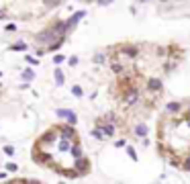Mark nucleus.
Wrapping results in <instances>:
<instances>
[{
	"label": "nucleus",
	"mask_w": 190,
	"mask_h": 184,
	"mask_svg": "<svg viewBox=\"0 0 190 184\" xmlns=\"http://www.w3.org/2000/svg\"><path fill=\"white\" fill-rule=\"evenodd\" d=\"M66 4V0H0V23L43 21Z\"/></svg>",
	"instance_id": "nucleus-4"
},
{
	"label": "nucleus",
	"mask_w": 190,
	"mask_h": 184,
	"mask_svg": "<svg viewBox=\"0 0 190 184\" xmlns=\"http://www.w3.org/2000/svg\"><path fill=\"white\" fill-rule=\"evenodd\" d=\"M31 160L61 178H82L92 172L82 135L68 123H53L41 131L31 145Z\"/></svg>",
	"instance_id": "nucleus-2"
},
{
	"label": "nucleus",
	"mask_w": 190,
	"mask_h": 184,
	"mask_svg": "<svg viewBox=\"0 0 190 184\" xmlns=\"http://www.w3.org/2000/svg\"><path fill=\"white\" fill-rule=\"evenodd\" d=\"M184 59L178 43L121 41L108 47V92L125 117H149L164 100L166 84Z\"/></svg>",
	"instance_id": "nucleus-1"
},
{
	"label": "nucleus",
	"mask_w": 190,
	"mask_h": 184,
	"mask_svg": "<svg viewBox=\"0 0 190 184\" xmlns=\"http://www.w3.org/2000/svg\"><path fill=\"white\" fill-rule=\"evenodd\" d=\"M160 158L180 172H190V100L172 102L156 123Z\"/></svg>",
	"instance_id": "nucleus-3"
}]
</instances>
